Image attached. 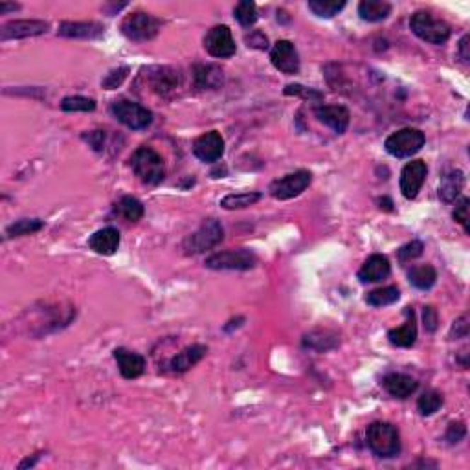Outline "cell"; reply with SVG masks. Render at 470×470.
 I'll return each instance as SVG.
<instances>
[{
	"instance_id": "obj_16",
	"label": "cell",
	"mask_w": 470,
	"mask_h": 470,
	"mask_svg": "<svg viewBox=\"0 0 470 470\" xmlns=\"http://www.w3.org/2000/svg\"><path fill=\"white\" fill-rule=\"evenodd\" d=\"M114 358L118 362L119 373L127 380L138 379L146 371V358L134 351H129L125 347H118L114 351Z\"/></svg>"
},
{
	"instance_id": "obj_41",
	"label": "cell",
	"mask_w": 470,
	"mask_h": 470,
	"mask_svg": "<svg viewBox=\"0 0 470 470\" xmlns=\"http://www.w3.org/2000/svg\"><path fill=\"white\" fill-rule=\"evenodd\" d=\"M466 435V426L465 423H459V421H454V423H450L447 428V434H445V439H447L448 443L450 445H456L459 443V441H463Z\"/></svg>"
},
{
	"instance_id": "obj_38",
	"label": "cell",
	"mask_w": 470,
	"mask_h": 470,
	"mask_svg": "<svg viewBox=\"0 0 470 470\" xmlns=\"http://www.w3.org/2000/svg\"><path fill=\"white\" fill-rule=\"evenodd\" d=\"M285 94H287V96H300L303 98V100H324L322 92L315 90V88H307L303 87V85H287V87H285Z\"/></svg>"
},
{
	"instance_id": "obj_17",
	"label": "cell",
	"mask_w": 470,
	"mask_h": 470,
	"mask_svg": "<svg viewBox=\"0 0 470 470\" xmlns=\"http://www.w3.org/2000/svg\"><path fill=\"white\" fill-rule=\"evenodd\" d=\"M392 272V265L386 256H380V254H373L371 257L365 259V263L362 265V269L358 270V279L362 283H377V281H382L386 279Z\"/></svg>"
},
{
	"instance_id": "obj_35",
	"label": "cell",
	"mask_w": 470,
	"mask_h": 470,
	"mask_svg": "<svg viewBox=\"0 0 470 470\" xmlns=\"http://www.w3.org/2000/svg\"><path fill=\"white\" fill-rule=\"evenodd\" d=\"M233 17H235V20H237L241 26L250 28L257 23V17H259V15H257V8L254 2H250V0H242V2H239V4L233 8Z\"/></svg>"
},
{
	"instance_id": "obj_13",
	"label": "cell",
	"mask_w": 470,
	"mask_h": 470,
	"mask_svg": "<svg viewBox=\"0 0 470 470\" xmlns=\"http://www.w3.org/2000/svg\"><path fill=\"white\" fill-rule=\"evenodd\" d=\"M270 61L274 69L279 72L294 76L300 72V55H298L296 46L290 41H278L270 52Z\"/></svg>"
},
{
	"instance_id": "obj_33",
	"label": "cell",
	"mask_w": 470,
	"mask_h": 470,
	"mask_svg": "<svg viewBox=\"0 0 470 470\" xmlns=\"http://www.w3.org/2000/svg\"><path fill=\"white\" fill-rule=\"evenodd\" d=\"M441 406H443V395L434 392V389L425 392L419 397V401H417V410H419V413L423 417L434 416L435 411H437Z\"/></svg>"
},
{
	"instance_id": "obj_31",
	"label": "cell",
	"mask_w": 470,
	"mask_h": 470,
	"mask_svg": "<svg viewBox=\"0 0 470 470\" xmlns=\"http://www.w3.org/2000/svg\"><path fill=\"white\" fill-rule=\"evenodd\" d=\"M401 298L397 287H382L377 288V290H371L368 296H365V303L371 307H386L395 303Z\"/></svg>"
},
{
	"instance_id": "obj_42",
	"label": "cell",
	"mask_w": 470,
	"mask_h": 470,
	"mask_svg": "<svg viewBox=\"0 0 470 470\" xmlns=\"http://www.w3.org/2000/svg\"><path fill=\"white\" fill-rule=\"evenodd\" d=\"M248 48H256V50H266L269 48V39L265 33L261 32H252L250 35L245 37Z\"/></svg>"
},
{
	"instance_id": "obj_20",
	"label": "cell",
	"mask_w": 470,
	"mask_h": 470,
	"mask_svg": "<svg viewBox=\"0 0 470 470\" xmlns=\"http://www.w3.org/2000/svg\"><path fill=\"white\" fill-rule=\"evenodd\" d=\"M404 315H406V322H404V325L397 329H392L388 333L389 342L397 347H411L417 340V324L413 309H411V307H406Z\"/></svg>"
},
{
	"instance_id": "obj_10",
	"label": "cell",
	"mask_w": 470,
	"mask_h": 470,
	"mask_svg": "<svg viewBox=\"0 0 470 470\" xmlns=\"http://www.w3.org/2000/svg\"><path fill=\"white\" fill-rule=\"evenodd\" d=\"M204 48L208 50V54H210L211 57H217V59L232 57V55H235V50H237L230 28L224 26V24L213 26L210 32L206 33Z\"/></svg>"
},
{
	"instance_id": "obj_9",
	"label": "cell",
	"mask_w": 470,
	"mask_h": 470,
	"mask_svg": "<svg viewBox=\"0 0 470 470\" xmlns=\"http://www.w3.org/2000/svg\"><path fill=\"white\" fill-rule=\"evenodd\" d=\"M311 182L312 175L305 171V169H300L296 173L285 175V177L274 180V182L270 184L269 192L276 201H288V199L302 195L307 187L311 186Z\"/></svg>"
},
{
	"instance_id": "obj_8",
	"label": "cell",
	"mask_w": 470,
	"mask_h": 470,
	"mask_svg": "<svg viewBox=\"0 0 470 470\" xmlns=\"http://www.w3.org/2000/svg\"><path fill=\"white\" fill-rule=\"evenodd\" d=\"M204 265L211 270H250L257 265V256L248 248L224 250L208 257Z\"/></svg>"
},
{
	"instance_id": "obj_43",
	"label": "cell",
	"mask_w": 470,
	"mask_h": 470,
	"mask_svg": "<svg viewBox=\"0 0 470 470\" xmlns=\"http://www.w3.org/2000/svg\"><path fill=\"white\" fill-rule=\"evenodd\" d=\"M83 138H85V140L90 143L94 151L101 153L103 149H105V147H103V146H105V133H103V131H92V133L85 134Z\"/></svg>"
},
{
	"instance_id": "obj_28",
	"label": "cell",
	"mask_w": 470,
	"mask_h": 470,
	"mask_svg": "<svg viewBox=\"0 0 470 470\" xmlns=\"http://www.w3.org/2000/svg\"><path fill=\"white\" fill-rule=\"evenodd\" d=\"M195 83L199 88H217L223 83V70L213 64H196Z\"/></svg>"
},
{
	"instance_id": "obj_5",
	"label": "cell",
	"mask_w": 470,
	"mask_h": 470,
	"mask_svg": "<svg viewBox=\"0 0 470 470\" xmlns=\"http://www.w3.org/2000/svg\"><path fill=\"white\" fill-rule=\"evenodd\" d=\"M160 26H162L160 18L153 17L151 13H146V11H134V13L124 18L122 33L127 37L129 41L146 42L158 35Z\"/></svg>"
},
{
	"instance_id": "obj_39",
	"label": "cell",
	"mask_w": 470,
	"mask_h": 470,
	"mask_svg": "<svg viewBox=\"0 0 470 470\" xmlns=\"http://www.w3.org/2000/svg\"><path fill=\"white\" fill-rule=\"evenodd\" d=\"M127 76H129V66H122V69L112 70V72L107 74L105 79L101 81V87L107 88V90H114V88H118L119 85L125 81Z\"/></svg>"
},
{
	"instance_id": "obj_1",
	"label": "cell",
	"mask_w": 470,
	"mask_h": 470,
	"mask_svg": "<svg viewBox=\"0 0 470 470\" xmlns=\"http://www.w3.org/2000/svg\"><path fill=\"white\" fill-rule=\"evenodd\" d=\"M365 443L368 448L380 459H392L401 454V434L397 426L377 421L368 426L365 432Z\"/></svg>"
},
{
	"instance_id": "obj_19",
	"label": "cell",
	"mask_w": 470,
	"mask_h": 470,
	"mask_svg": "<svg viewBox=\"0 0 470 470\" xmlns=\"http://www.w3.org/2000/svg\"><path fill=\"white\" fill-rule=\"evenodd\" d=\"M206 353H208V347L202 346V343H193V346L182 349L178 355H175L169 362V368L175 373H186L204 358Z\"/></svg>"
},
{
	"instance_id": "obj_46",
	"label": "cell",
	"mask_w": 470,
	"mask_h": 470,
	"mask_svg": "<svg viewBox=\"0 0 470 470\" xmlns=\"http://www.w3.org/2000/svg\"><path fill=\"white\" fill-rule=\"evenodd\" d=\"M469 42H470V37L465 35L462 39V42H459V57H462L463 63H469L470 61V52H469Z\"/></svg>"
},
{
	"instance_id": "obj_30",
	"label": "cell",
	"mask_w": 470,
	"mask_h": 470,
	"mask_svg": "<svg viewBox=\"0 0 470 470\" xmlns=\"http://www.w3.org/2000/svg\"><path fill=\"white\" fill-rule=\"evenodd\" d=\"M261 199V193L252 192V193H232V195H226L221 201V208L224 210H245V208H250V206L256 204Z\"/></svg>"
},
{
	"instance_id": "obj_40",
	"label": "cell",
	"mask_w": 470,
	"mask_h": 470,
	"mask_svg": "<svg viewBox=\"0 0 470 470\" xmlns=\"http://www.w3.org/2000/svg\"><path fill=\"white\" fill-rule=\"evenodd\" d=\"M469 206H470L469 199H462V201H459L456 204V210H454V213H452L454 221H456V223L462 224L463 230H465V233H470V226H469V221H470Z\"/></svg>"
},
{
	"instance_id": "obj_26",
	"label": "cell",
	"mask_w": 470,
	"mask_h": 470,
	"mask_svg": "<svg viewBox=\"0 0 470 470\" xmlns=\"http://www.w3.org/2000/svg\"><path fill=\"white\" fill-rule=\"evenodd\" d=\"M338 336L331 331H312V333L303 336V347L312 349V351H329L338 346Z\"/></svg>"
},
{
	"instance_id": "obj_15",
	"label": "cell",
	"mask_w": 470,
	"mask_h": 470,
	"mask_svg": "<svg viewBox=\"0 0 470 470\" xmlns=\"http://www.w3.org/2000/svg\"><path fill=\"white\" fill-rule=\"evenodd\" d=\"M315 116L322 124L329 125L336 134H343L349 127V110L342 105H319L315 109Z\"/></svg>"
},
{
	"instance_id": "obj_44",
	"label": "cell",
	"mask_w": 470,
	"mask_h": 470,
	"mask_svg": "<svg viewBox=\"0 0 470 470\" xmlns=\"http://www.w3.org/2000/svg\"><path fill=\"white\" fill-rule=\"evenodd\" d=\"M423 322H425V329L428 333H434L435 329H437L439 318L437 311H435L434 307H425V311H423Z\"/></svg>"
},
{
	"instance_id": "obj_37",
	"label": "cell",
	"mask_w": 470,
	"mask_h": 470,
	"mask_svg": "<svg viewBox=\"0 0 470 470\" xmlns=\"http://www.w3.org/2000/svg\"><path fill=\"white\" fill-rule=\"evenodd\" d=\"M423 250H425V245L421 241H411L408 242V245H404V247L399 248L397 252V257L401 263H410V261L417 259V257L423 256Z\"/></svg>"
},
{
	"instance_id": "obj_4",
	"label": "cell",
	"mask_w": 470,
	"mask_h": 470,
	"mask_svg": "<svg viewBox=\"0 0 470 470\" xmlns=\"http://www.w3.org/2000/svg\"><path fill=\"white\" fill-rule=\"evenodd\" d=\"M411 32L430 45H445L450 39V26L430 11H417L410 18Z\"/></svg>"
},
{
	"instance_id": "obj_11",
	"label": "cell",
	"mask_w": 470,
	"mask_h": 470,
	"mask_svg": "<svg viewBox=\"0 0 470 470\" xmlns=\"http://www.w3.org/2000/svg\"><path fill=\"white\" fill-rule=\"evenodd\" d=\"M426 173L428 168L423 160H411L408 162L401 171V193L404 199L411 201L416 199L417 193L421 192V187L425 184Z\"/></svg>"
},
{
	"instance_id": "obj_45",
	"label": "cell",
	"mask_w": 470,
	"mask_h": 470,
	"mask_svg": "<svg viewBox=\"0 0 470 470\" xmlns=\"http://www.w3.org/2000/svg\"><path fill=\"white\" fill-rule=\"evenodd\" d=\"M466 334H469V316H462L454 322L450 338H466Z\"/></svg>"
},
{
	"instance_id": "obj_18",
	"label": "cell",
	"mask_w": 470,
	"mask_h": 470,
	"mask_svg": "<svg viewBox=\"0 0 470 470\" xmlns=\"http://www.w3.org/2000/svg\"><path fill=\"white\" fill-rule=\"evenodd\" d=\"M119 242H122L119 232L109 226V228H101L96 233H92L90 239H88V247L100 256H112L119 248Z\"/></svg>"
},
{
	"instance_id": "obj_34",
	"label": "cell",
	"mask_w": 470,
	"mask_h": 470,
	"mask_svg": "<svg viewBox=\"0 0 470 470\" xmlns=\"http://www.w3.org/2000/svg\"><path fill=\"white\" fill-rule=\"evenodd\" d=\"M45 226V223L39 219H20L17 223L9 224L6 228V235L8 237H23V235H32V233L39 232Z\"/></svg>"
},
{
	"instance_id": "obj_27",
	"label": "cell",
	"mask_w": 470,
	"mask_h": 470,
	"mask_svg": "<svg viewBox=\"0 0 470 470\" xmlns=\"http://www.w3.org/2000/svg\"><path fill=\"white\" fill-rule=\"evenodd\" d=\"M408 279L410 283L413 285L419 290H428L435 285L437 281V272H435L434 266L430 265H419V266H411L408 270Z\"/></svg>"
},
{
	"instance_id": "obj_36",
	"label": "cell",
	"mask_w": 470,
	"mask_h": 470,
	"mask_svg": "<svg viewBox=\"0 0 470 470\" xmlns=\"http://www.w3.org/2000/svg\"><path fill=\"white\" fill-rule=\"evenodd\" d=\"M64 112H92L96 109V101L85 96H69L61 101Z\"/></svg>"
},
{
	"instance_id": "obj_7",
	"label": "cell",
	"mask_w": 470,
	"mask_h": 470,
	"mask_svg": "<svg viewBox=\"0 0 470 470\" xmlns=\"http://www.w3.org/2000/svg\"><path fill=\"white\" fill-rule=\"evenodd\" d=\"M110 112L118 119L119 124L125 127L133 129V131H142L153 124V112L147 110L146 107L138 105L134 101L118 100L110 105Z\"/></svg>"
},
{
	"instance_id": "obj_29",
	"label": "cell",
	"mask_w": 470,
	"mask_h": 470,
	"mask_svg": "<svg viewBox=\"0 0 470 470\" xmlns=\"http://www.w3.org/2000/svg\"><path fill=\"white\" fill-rule=\"evenodd\" d=\"M114 211L119 215V217H124L125 221H129V223H136V221L142 219L143 213H146L142 202L138 201L136 196L131 195L122 196V199L116 202Z\"/></svg>"
},
{
	"instance_id": "obj_12",
	"label": "cell",
	"mask_w": 470,
	"mask_h": 470,
	"mask_svg": "<svg viewBox=\"0 0 470 470\" xmlns=\"http://www.w3.org/2000/svg\"><path fill=\"white\" fill-rule=\"evenodd\" d=\"M50 24L37 18H24V20H11L0 28V41H11V39H26L37 37L48 32Z\"/></svg>"
},
{
	"instance_id": "obj_25",
	"label": "cell",
	"mask_w": 470,
	"mask_h": 470,
	"mask_svg": "<svg viewBox=\"0 0 470 470\" xmlns=\"http://www.w3.org/2000/svg\"><path fill=\"white\" fill-rule=\"evenodd\" d=\"M151 87L156 94H169L178 87V74L171 69H155L151 74Z\"/></svg>"
},
{
	"instance_id": "obj_22",
	"label": "cell",
	"mask_w": 470,
	"mask_h": 470,
	"mask_svg": "<svg viewBox=\"0 0 470 470\" xmlns=\"http://www.w3.org/2000/svg\"><path fill=\"white\" fill-rule=\"evenodd\" d=\"M57 33L66 39H96L103 35V26L98 23H61Z\"/></svg>"
},
{
	"instance_id": "obj_14",
	"label": "cell",
	"mask_w": 470,
	"mask_h": 470,
	"mask_svg": "<svg viewBox=\"0 0 470 470\" xmlns=\"http://www.w3.org/2000/svg\"><path fill=\"white\" fill-rule=\"evenodd\" d=\"M193 155L201 162L213 164L217 160L223 158L224 155V140L217 131H210L199 136L193 143Z\"/></svg>"
},
{
	"instance_id": "obj_32",
	"label": "cell",
	"mask_w": 470,
	"mask_h": 470,
	"mask_svg": "<svg viewBox=\"0 0 470 470\" xmlns=\"http://www.w3.org/2000/svg\"><path fill=\"white\" fill-rule=\"evenodd\" d=\"M346 8L343 0H311L309 9L319 18H333Z\"/></svg>"
},
{
	"instance_id": "obj_23",
	"label": "cell",
	"mask_w": 470,
	"mask_h": 470,
	"mask_svg": "<svg viewBox=\"0 0 470 470\" xmlns=\"http://www.w3.org/2000/svg\"><path fill=\"white\" fill-rule=\"evenodd\" d=\"M463 186H465V175L459 169H452V171H448V173L443 175L441 178V182H439V196H441V201L450 204L459 196L462 193Z\"/></svg>"
},
{
	"instance_id": "obj_2",
	"label": "cell",
	"mask_w": 470,
	"mask_h": 470,
	"mask_svg": "<svg viewBox=\"0 0 470 470\" xmlns=\"http://www.w3.org/2000/svg\"><path fill=\"white\" fill-rule=\"evenodd\" d=\"M131 168L134 175L147 186H158L165 177L164 160L153 147H138L131 156Z\"/></svg>"
},
{
	"instance_id": "obj_6",
	"label": "cell",
	"mask_w": 470,
	"mask_h": 470,
	"mask_svg": "<svg viewBox=\"0 0 470 470\" xmlns=\"http://www.w3.org/2000/svg\"><path fill=\"white\" fill-rule=\"evenodd\" d=\"M425 133H421L419 129L404 127L397 131V133L389 134L386 138V142H384V147L395 158H408V156L419 153L421 147L425 146Z\"/></svg>"
},
{
	"instance_id": "obj_47",
	"label": "cell",
	"mask_w": 470,
	"mask_h": 470,
	"mask_svg": "<svg viewBox=\"0 0 470 470\" xmlns=\"http://www.w3.org/2000/svg\"><path fill=\"white\" fill-rule=\"evenodd\" d=\"M15 9H20V6H18V4H6V2H2V4H0V15H4L6 11H15Z\"/></svg>"
},
{
	"instance_id": "obj_3",
	"label": "cell",
	"mask_w": 470,
	"mask_h": 470,
	"mask_svg": "<svg viewBox=\"0 0 470 470\" xmlns=\"http://www.w3.org/2000/svg\"><path fill=\"white\" fill-rule=\"evenodd\" d=\"M224 239L223 224L217 219H206L201 224V228L195 233L187 235L182 242V250L186 256H196V254H204L219 245Z\"/></svg>"
},
{
	"instance_id": "obj_24",
	"label": "cell",
	"mask_w": 470,
	"mask_h": 470,
	"mask_svg": "<svg viewBox=\"0 0 470 470\" xmlns=\"http://www.w3.org/2000/svg\"><path fill=\"white\" fill-rule=\"evenodd\" d=\"M392 13V4L386 0H362L358 4V15L368 23H380L386 20Z\"/></svg>"
},
{
	"instance_id": "obj_21",
	"label": "cell",
	"mask_w": 470,
	"mask_h": 470,
	"mask_svg": "<svg viewBox=\"0 0 470 470\" xmlns=\"http://www.w3.org/2000/svg\"><path fill=\"white\" fill-rule=\"evenodd\" d=\"M384 389L395 399H408L411 393H416L417 389V380L402 373H389L384 377L382 380Z\"/></svg>"
}]
</instances>
